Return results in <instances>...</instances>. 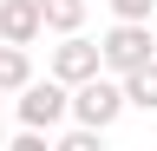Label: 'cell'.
I'll return each mask as SVG.
<instances>
[{"label": "cell", "instance_id": "obj_1", "mask_svg": "<svg viewBox=\"0 0 157 151\" xmlns=\"http://www.w3.org/2000/svg\"><path fill=\"white\" fill-rule=\"evenodd\" d=\"M66 118L92 125V131H111L118 118H124V85H118L111 72H92V79L66 85Z\"/></svg>", "mask_w": 157, "mask_h": 151}, {"label": "cell", "instance_id": "obj_2", "mask_svg": "<svg viewBox=\"0 0 157 151\" xmlns=\"http://www.w3.org/2000/svg\"><path fill=\"white\" fill-rule=\"evenodd\" d=\"M157 53V40H151V20H118L105 40H98V72H131V66H144Z\"/></svg>", "mask_w": 157, "mask_h": 151}, {"label": "cell", "instance_id": "obj_3", "mask_svg": "<svg viewBox=\"0 0 157 151\" xmlns=\"http://www.w3.org/2000/svg\"><path fill=\"white\" fill-rule=\"evenodd\" d=\"M59 118H66V85H59L52 72H46V79H26V85H20V125L52 131Z\"/></svg>", "mask_w": 157, "mask_h": 151}, {"label": "cell", "instance_id": "obj_4", "mask_svg": "<svg viewBox=\"0 0 157 151\" xmlns=\"http://www.w3.org/2000/svg\"><path fill=\"white\" fill-rule=\"evenodd\" d=\"M52 79L59 85H78V79H92V72H98V40H85V33H66V40H59L52 46Z\"/></svg>", "mask_w": 157, "mask_h": 151}, {"label": "cell", "instance_id": "obj_5", "mask_svg": "<svg viewBox=\"0 0 157 151\" xmlns=\"http://www.w3.org/2000/svg\"><path fill=\"white\" fill-rule=\"evenodd\" d=\"M39 7L33 0H0V40H13V46H33L39 40Z\"/></svg>", "mask_w": 157, "mask_h": 151}, {"label": "cell", "instance_id": "obj_6", "mask_svg": "<svg viewBox=\"0 0 157 151\" xmlns=\"http://www.w3.org/2000/svg\"><path fill=\"white\" fill-rule=\"evenodd\" d=\"M118 85H124V105H137V112H157V53H151L144 66L118 72Z\"/></svg>", "mask_w": 157, "mask_h": 151}, {"label": "cell", "instance_id": "obj_7", "mask_svg": "<svg viewBox=\"0 0 157 151\" xmlns=\"http://www.w3.org/2000/svg\"><path fill=\"white\" fill-rule=\"evenodd\" d=\"M39 7V26L46 33H78L85 26V0H33Z\"/></svg>", "mask_w": 157, "mask_h": 151}, {"label": "cell", "instance_id": "obj_8", "mask_svg": "<svg viewBox=\"0 0 157 151\" xmlns=\"http://www.w3.org/2000/svg\"><path fill=\"white\" fill-rule=\"evenodd\" d=\"M26 79H33V59H26V46L0 40V92H20Z\"/></svg>", "mask_w": 157, "mask_h": 151}, {"label": "cell", "instance_id": "obj_9", "mask_svg": "<svg viewBox=\"0 0 157 151\" xmlns=\"http://www.w3.org/2000/svg\"><path fill=\"white\" fill-rule=\"evenodd\" d=\"M98 138H105V131H92V125H72L66 138H59V151H98Z\"/></svg>", "mask_w": 157, "mask_h": 151}, {"label": "cell", "instance_id": "obj_10", "mask_svg": "<svg viewBox=\"0 0 157 151\" xmlns=\"http://www.w3.org/2000/svg\"><path fill=\"white\" fill-rule=\"evenodd\" d=\"M105 7L118 13V20H151V7H157V0H105Z\"/></svg>", "mask_w": 157, "mask_h": 151}, {"label": "cell", "instance_id": "obj_11", "mask_svg": "<svg viewBox=\"0 0 157 151\" xmlns=\"http://www.w3.org/2000/svg\"><path fill=\"white\" fill-rule=\"evenodd\" d=\"M0 151H7V125H0Z\"/></svg>", "mask_w": 157, "mask_h": 151}]
</instances>
